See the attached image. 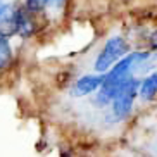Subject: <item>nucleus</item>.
Returning <instances> with one entry per match:
<instances>
[{"instance_id":"obj_1","label":"nucleus","mask_w":157,"mask_h":157,"mask_svg":"<svg viewBox=\"0 0 157 157\" xmlns=\"http://www.w3.org/2000/svg\"><path fill=\"white\" fill-rule=\"evenodd\" d=\"M131 48V42L124 35H112L102 43L100 50L93 59V73L105 74L116 62H119L123 57H126Z\"/></svg>"},{"instance_id":"obj_2","label":"nucleus","mask_w":157,"mask_h":157,"mask_svg":"<svg viewBox=\"0 0 157 157\" xmlns=\"http://www.w3.org/2000/svg\"><path fill=\"white\" fill-rule=\"evenodd\" d=\"M140 81H142V76H133L128 81H124V85L121 86V92L109 105L111 117L116 123H123V121L129 119V116L133 114L135 102L138 100Z\"/></svg>"},{"instance_id":"obj_3","label":"nucleus","mask_w":157,"mask_h":157,"mask_svg":"<svg viewBox=\"0 0 157 157\" xmlns=\"http://www.w3.org/2000/svg\"><path fill=\"white\" fill-rule=\"evenodd\" d=\"M104 78L105 74L100 73H85L78 78H74L71 81V85L67 86V95L71 98H85L100 90V86L104 85Z\"/></svg>"},{"instance_id":"obj_4","label":"nucleus","mask_w":157,"mask_h":157,"mask_svg":"<svg viewBox=\"0 0 157 157\" xmlns=\"http://www.w3.org/2000/svg\"><path fill=\"white\" fill-rule=\"evenodd\" d=\"M26 12L23 5V0H17V2H12L10 4V9L7 10V14L2 17L0 21V33L5 35V36H17V31H19V24L23 21V16Z\"/></svg>"},{"instance_id":"obj_5","label":"nucleus","mask_w":157,"mask_h":157,"mask_svg":"<svg viewBox=\"0 0 157 157\" xmlns=\"http://www.w3.org/2000/svg\"><path fill=\"white\" fill-rule=\"evenodd\" d=\"M138 98L143 104H150L157 98V69L148 71L142 76L138 88Z\"/></svg>"},{"instance_id":"obj_6","label":"nucleus","mask_w":157,"mask_h":157,"mask_svg":"<svg viewBox=\"0 0 157 157\" xmlns=\"http://www.w3.org/2000/svg\"><path fill=\"white\" fill-rule=\"evenodd\" d=\"M14 62V47L9 36L0 33V73L9 69Z\"/></svg>"},{"instance_id":"obj_7","label":"nucleus","mask_w":157,"mask_h":157,"mask_svg":"<svg viewBox=\"0 0 157 157\" xmlns=\"http://www.w3.org/2000/svg\"><path fill=\"white\" fill-rule=\"evenodd\" d=\"M24 9L33 16H45L48 9V0H23Z\"/></svg>"},{"instance_id":"obj_8","label":"nucleus","mask_w":157,"mask_h":157,"mask_svg":"<svg viewBox=\"0 0 157 157\" xmlns=\"http://www.w3.org/2000/svg\"><path fill=\"white\" fill-rule=\"evenodd\" d=\"M69 5V0H48V9H47V14L48 16H57V17H62Z\"/></svg>"},{"instance_id":"obj_9","label":"nucleus","mask_w":157,"mask_h":157,"mask_svg":"<svg viewBox=\"0 0 157 157\" xmlns=\"http://www.w3.org/2000/svg\"><path fill=\"white\" fill-rule=\"evenodd\" d=\"M147 48L155 52L157 50V28L154 29L152 33H148L147 35Z\"/></svg>"},{"instance_id":"obj_10","label":"nucleus","mask_w":157,"mask_h":157,"mask_svg":"<svg viewBox=\"0 0 157 157\" xmlns=\"http://www.w3.org/2000/svg\"><path fill=\"white\" fill-rule=\"evenodd\" d=\"M59 157H76V155H74V150L71 147H60Z\"/></svg>"},{"instance_id":"obj_11","label":"nucleus","mask_w":157,"mask_h":157,"mask_svg":"<svg viewBox=\"0 0 157 157\" xmlns=\"http://www.w3.org/2000/svg\"><path fill=\"white\" fill-rule=\"evenodd\" d=\"M9 9H10V2L2 0V2H0V21H2V17L7 14V10H9Z\"/></svg>"},{"instance_id":"obj_12","label":"nucleus","mask_w":157,"mask_h":157,"mask_svg":"<svg viewBox=\"0 0 157 157\" xmlns=\"http://www.w3.org/2000/svg\"><path fill=\"white\" fill-rule=\"evenodd\" d=\"M0 2H2V0H0Z\"/></svg>"}]
</instances>
